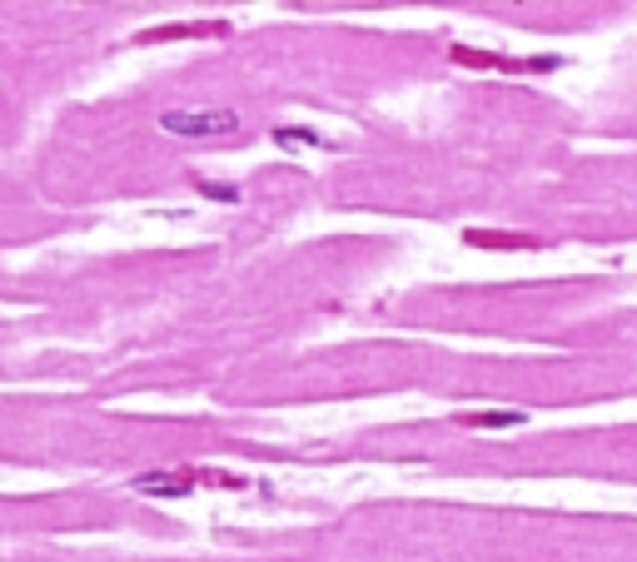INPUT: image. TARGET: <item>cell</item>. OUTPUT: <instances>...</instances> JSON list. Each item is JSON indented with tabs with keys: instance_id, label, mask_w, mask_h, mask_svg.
Wrapping results in <instances>:
<instances>
[{
	"instance_id": "1",
	"label": "cell",
	"mask_w": 637,
	"mask_h": 562,
	"mask_svg": "<svg viewBox=\"0 0 637 562\" xmlns=\"http://www.w3.org/2000/svg\"><path fill=\"white\" fill-rule=\"evenodd\" d=\"M160 130L175 139H214V135H239L244 120L235 110H164Z\"/></svg>"
},
{
	"instance_id": "2",
	"label": "cell",
	"mask_w": 637,
	"mask_h": 562,
	"mask_svg": "<svg viewBox=\"0 0 637 562\" xmlns=\"http://www.w3.org/2000/svg\"><path fill=\"white\" fill-rule=\"evenodd\" d=\"M225 20H175V26H155V30H139L135 45H164V40H210V36H225Z\"/></svg>"
},
{
	"instance_id": "3",
	"label": "cell",
	"mask_w": 637,
	"mask_h": 562,
	"mask_svg": "<svg viewBox=\"0 0 637 562\" xmlns=\"http://www.w3.org/2000/svg\"><path fill=\"white\" fill-rule=\"evenodd\" d=\"M135 487L155 498H185L189 487H200V473H139Z\"/></svg>"
},
{
	"instance_id": "4",
	"label": "cell",
	"mask_w": 637,
	"mask_h": 562,
	"mask_svg": "<svg viewBox=\"0 0 637 562\" xmlns=\"http://www.w3.org/2000/svg\"><path fill=\"white\" fill-rule=\"evenodd\" d=\"M463 244H474V249H537L533 234H508V229H463Z\"/></svg>"
},
{
	"instance_id": "5",
	"label": "cell",
	"mask_w": 637,
	"mask_h": 562,
	"mask_svg": "<svg viewBox=\"0 0 637 562\" xmlns=\"http://www.w3.org/2000/svg\"><path fill=\"white\" fill-rule=\"evenodd\" d=\"M468 428H523L528 413L523 408H498V413H463Z\"/></svg>"
},
{
	"instance_id": "6",
	"label": "cell",
	"mask_w": 637,
	"mask_h": 562,
	"mask_svg": "<svg viewBox=\"0 0 637 562\" xmlns=\"http://www.w3.org/2000/svg\"><path fill=\"white\" fill-rule=\"evenodd\" d=\"M275 139H279V145H289V150H309V145H319V135L304 130V125H279Z\"/></svg>"
},
{
	"instance_id": "7",
	"label": "cell",
	"mask_w": 637,
	"mask_h": 562,
	"mask_svg": "<svg viewBox=\"0 0 637 562\" xmlns=\"http://www.w3.org/2000/svg\"><path fill=\"white\" fill-rule=\"evenodd\" d=\"M200 194H210V200H225V204H239V189H235V185H200Z\"/></svg>"
}]
</instances>
